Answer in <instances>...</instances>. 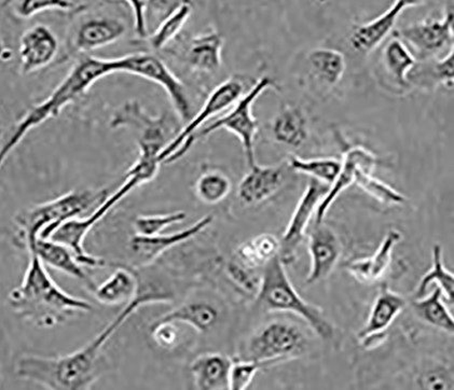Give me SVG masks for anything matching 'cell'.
Returning a JSON list of instances; mask_svg holds the SVG:
<instances>
[{"label": "cell", "mask_w": 454, "mask_h": 390, "mask_svg": "<svg viewBox=\"0 0 454 390\" xmlns=\"http://www.w3.org/2000/svg\"><path fill=\"white\" fill-rule=\"evenodd\" d=\"M126 32V24L121 20L93 19L79 28L74 43L79 51H92L117 42Z\"/></svg>", "instance_id": "cb8c5ba5"}, {"label": "cell", "mask_w": 454, "mask_h": 390, "mask_svg": "<svg viewBox=\"0 0 454 390\" xmlns=\"http://www.w3.org/2000/svg\"><path fill=\"white\" fill-rule=\"evenodd\" d=\"M432 269L421 279L417 289V298L426 296L427 289L435 285L441 288L443 298L452 303L454 298V275L443 264L442 248L441 245H434L432 250Z\"/></svg>", "instance_id": "d6a6232c"}, {"label": "cell", "mask_w": 454, "mask_h": 390, "mask_svg": "<svg viewBox=\"0 0 454 390\" xmlns=\"http://www.w3.org/2000/svg\"><path fill=\"white\" fill-rule=\"evenodd\" d=\"M59 43L44 25H36L23 34L20 44V61L23 74L38 71L51 63L57 57Z\"/></svg>", "instance_id": "ffe728a7"}, {"label": "cell", "mask_w": 454, "mask_h": 390, "mask_svg": "<svg viewBox=\"0 0 454 390\" xmlns=\"http://www.w3.org/2000/svg\"><path fill=\"white\" fill-rule=\"evenodd\" d=\"M168 116L153 118L137 102H129L114 114L111 127L133 128L138 132L139 158L144 162L160 163L163 150L172 142ZM161 164V163H160Z\"/></svg>", "instance_id": "9c48e42d"}, {"label": "cell", "mask_w": 454, "mask_h": 390, "mask_svg": "<svg viewBox=\"0 0 454 390\" xmlns=\"http://www.w3.org/2000/svg\"><path fill=\"white\" fill-rule=\"evenodd\" d=\"M308 344L306 333L296 324L273 320L248 339L242 358L254 360L262 368H271L302 356Z\"/></svg>", "instance_id": "ba28073f"}, {"label": "cell", "mask_w": 454, "mask_h": 390, "mask_svg": "<svg viewBox=\"0 0 454 390\" xmlns=\"http://www.w3.org/2000/svg\"><path fill=\"white\" fill-rule=\"evenodd\" d=\"M417 58L405 43L395 35L387 43L383 51V65L386 71L399 88L411 87L409 74L416 66Z\"/></svg>", "instance_id": "f1b7e54d"}, {"label": "cell", "mask_w": 454, "mask_h": 390, "mask_svg": "<svg viewBox=\"0 0 454 390\" xmlns=\"http://www.w3.org/2000/svg\"><path fill=\"white\" fill-rule=\"evenodd\" d=\"M215 307L206 302H192L181 305L173 311L164 314L157 322L184 324L200 333L207 332L218 320Z\"/></svg>", "instance_id": "83f0119b"}, {"label": "cell", "mask_w": 454, "mask_h": 390, "mask_svg": "<svg viewBox=\"0 0 454 390\" xmlns=\"http://www.w3.org/2000/svg\"><path fill=\"white\" fill-rule=\"evenodd\" d=\"M223 39L216 32L193 38L188 50V62L194 71L213 74L222 66Z\"/></svg>", "instance_id": "484cf974"}, {"label": "cell", "mask_w": 454, "mask_h": 390, "mask_svg": "<svg viewBox=\"0 0 454 390\" xmlns=\"http://www.w3.org/2000/svg\"><path fill=\"white\" fill-rule=\"evenodd\" d=\"M341 252L340 239L335 231L326 224L316 223L309 234L311 267L306 283L313 285L326 279L337 267Z\"/></svg>", "instance_id": "5bb4252c"}, {"label": "cell", "mask_w": 454, "mask_h": 390, "mask_svg": "<svg viewBox=\"0 0 454 390\" xmlns=\"http://www.w3.org/2000/svg\"><path fill=\"white\" fill-rule=\"evenodd\" d=\"M287 168L288 164L261 167L257 163L249 168L251 169L239 184V201L246 207H253L270 199L286 182Z\"/></svg>", "instance_id": "ac0fdd59"}, {"label": "cell", "mask_w": 454, "mask_h": 390, "mask_svg": "<svg viewBox=\"0 0 454 390\" xmlns=\"http://www.w3.org/2000/svg\"><path fill=\"white\" fill-rule=\"evenodd\" d=\"M74 4L67 0H24L20 3L18 14L21 18H31L35 14L47 12V10H59V12H72L76 9Z\"/></svg>", "instance_id": "ab89813d"}, {"label": "cell", "mask_w": 454, "mask_h": 390, "mask_svg": "<svg viewBox=\"0 0 454 390\" xmlns=\"http://www.w3.org/2000/svg\"><path fill=\"white\" fill-rule=\"evenodd\" d=\"M231 188V180L226 174L212 169L199 177L196 193L200 201L204 204L215 205L228 197Z\"/></svg>", "instance_id": "d590c367"}, {"label": "cell", "mask_w": 454, "mask_h": 390, "mask_svg": "<svg viewBox=\"0 0 454 390\" xmlns=\"http://www.w3.org/2000/svg\"><path fill=\"white\" fill-rule=\"evenodd\" d=\"M107 195V190H77L20 214L16 218L20 239L28 249L39 238H51L63 223L103 203Z\"/></svg>", "instance_id": "5b68a950"}, {"label": "cell", "mask_w": 454, "mask_h": 390, "mask_svg": "<svg viewBox=\"0 0 454 390\" xmlns=\"http://www.w3.org/2000/svg\"><path fill=\"white\" fill-rule=\"evenodd\" d=\"M158 171L159 167H156V165L137 161L129 169L126 175V182L123 183L122 186L114 194L109 195L103 203L99 204L96 211L87 218H74L63 223L50 239L61 243L71 249L83 267L91 269L106 267L103 259L91 256L84 250V238L129 192H132L134 189L141 186V184L151 182L157 176Z\"/></svg>", "instance_id": "8992f818"}, {"label": "cell", "mask_w": 454, "mask_h": 390, "mask_svg": "<svg viewBox=\"0 0 454 390\" xmlns=\"http://www.w3.org/2000/svg\"><path fill=\"white\" fill-rule=\"evenodd\" d=\"M114 73H119V58H87L80 61L46 101L34 107L16 125V129L0 152V161H6L9 154L17 148L29 131L49 119L57 118L65 106L86 92L98 80Z\"/></svg>", "instance_id": "3957f363"}, {"label": "cell", "mask_w": 454, "mask_h": 390, "mask_svg": "<svg viewBox=\"0 0 454 390\" xmlns=\"http://www.w3.org/2000/svg\"><path fill=\"white\" fill-rule=\"evenodd\" d=\"M329 188L331 186L319 183L316 179L311 178L309 182L291 220H289L286 232L279 239L281 241L279 258L286 263V266L296 259L297 249L306 237L309 223L316 214L318 204L329 191Z\"/></svg>", "instance_id": "7c38bea8"}, {"label": "cell", "mask_w": 454, "mask_h": 390, "mask_svg": "<svg viewBox=\"0 0 454 390\" xmlns=\"http://www.w3.org/2000/svg\"><path fill=\"white\" fill-rule=\"evenodd\" d=\"M8 303L20 317L40 328H53L77 313L92 311V304L59 288L37 254L29 261L20 286L10 292Z\"/></svg>", "instance_id": "7a4b0ae2"}, {"label": "cell", "mask_w": 454, "mask_h": 390, "mask_svg": "<svg viewBox=\"0 0 454 390\" xmlns=\"http://www.w3.org/2000/svg\"><path fill=\"white\" fill-rule=\"evenodd\" d=\"M272 131L276 141L284 146L301 147L309 135L306 114L299 107L284 108L274 120Z\"/></svg>", "instance_id": "4316f807"}, {"label": "cell", "mask_w": 454, "mask_h": 390, "mask_svg": "<svg viewBox=\"0 0 454 390\" xmlns=\"http://www.w3.org/2000/svg\"><path fill=\"white\" fill-rule=\"evenodd\" d=\"M139 282L136 274L126 268H119L106 281L97 286L94 297L107 307L127 305L138 296Z\"/></svg>", "instance_id": "d4e9b609"}, {"label": "cell", "mask_w": 454, "mask_h": 390, "mask_svg": "<svg viewBox=\"0 0 454 390\" xmlns=\"http://www.w3.org/2000/svg\"><path fill=\"white\" fill-rule=\"evenodd\" d=\"M422 388L426 389H450L451 378L445 373L430 371L423 375L420 379Z\"/></svg>", "instance_id": "ee69618b"}, {"label": "cell", "mask_w": 454, "mask_h": 390, "mask_svg": "<svg viewBox=\"0 0 454 390\" xmlns=\"http://www.w3.org/2000/svg\"><path fill=\"white\" fill-rule=\"evenodd\" d=\"M281 241L272 234H262L249 239L237 250V261L251 269L263 268L279 256Z\"/></svg>", "instance_id": "f546056e"}, {"label": "cell", "mask_w": 454, "mask_h": 390, "mask_svg": "<svg viewBox=\"0 0 454 390\" xmlns=\"http://www.w3.org/2000/svg\"><path fill=\"white\" fill-rule=\"evenodd\" d=\"M151 334L158 347L169 348L176 344L178 339L177 324L154 322L151 327Z\"/></svg>", "instance_id": "b9f144b4"}, {"label": "cell", "mask_w": 454, "mask_h": 390, "mask_svg": "<svg viewBox=\"0 0 454 390\" xmlns=\"http://www.w3.org/2000/svg\"><path fill=\"white\" fill-rule=\"evenodd\" d=\"M340 173H339L337 179L329 188V191L323 198L321 203L316 213V223H323L325 219L329 208L335 203L339 195L344 190L352 186L356 174L359 167H365L368 168H375L378 164V159L372 152L362 146H353L347 148L343 152V159Z\"/></svg>", "instance_id": "d6986e66"}, {"label": "cell", "mask_w": 454, "mask_h": 390, "mask_svg": "<svg viewBox=\"0 0 454 390\" xmlns=\"http://www.w3.org/2000/svg\"><path fill=\"white\" fill-rule=\"evenodd\" d=\"M134 13V21H136V31L139 37L145 38L148 36V28L146 23L147 2H137L131 0L128 2Z\"/></svg>", "instance_id": "f6af8a7d"}, {"label": "cell", "mask_w": 454, "mask_h": 390, "mask_svg": "<svg viewBox=\"0 0 454 390\" xmlns=\"http://www.w3.org/2000/svg\"><path fill=\"white\" fill-rule=\"evenodd\" d=\"M261 369H262L261 364L254 360L246 358L232 360L231 371H229V389H247Z\"/></svg>", "instance_id": "f35d334b"}, {"label": "cell", "mask_w": 454, "mask_h": 390, "mask_svg": "<svg viewBox=\"0 0 454 390\" xmlns=\"http://www.w3.org/2000/svg\"><path fill=\"white\" fill-rule=\"evenodd\" d=\"M168 293L139 292L136 299L124 305L116 318L98 336L83 347L59 357L24 355L16 364L20 378L42 385L51 390H84L98 381L104 368L103 348L127 320L144 305L169 302Z\"/></svg>", "instance_id": "6da1fadb"}, {"label": "cell", "mask_w": 454, "mask_h": 390, "mask_svg": "<svg viewBox=\"0 0 454 390\" xmlns=\"http://www.w3.org/2000/svg\"><path fill=\"white\" fill-rule=\"evenodd\" d=\"M256 298L266 311L297 315L308 324L317 336L325 341H331L335 337V328L326 318L323 309L303 300L293 286L286 273V263L279 256L263 267Z\"/></svg>", "instance_id": "277c9868"}, {"label": "cell", "mask_w": 454, "mask_h": 390, "mask_svg": "<svg viewBox=\"0 0 454 390\" xmlns=\"http://www.w3.org/2000/svg\"><path fill=\"white\" fill-rule=\"evenodd\" d=\"M432 74L438 83L448 89H453L454 83V52L449 51L445 58L437 59L432 66Z\"/></svg>", "instance_id": "7bdbcfd3"}, {"label": "cell", "mask_w": 454, "mask_h": 390, "mask_svg": "<svg viewBox=\"0 0 454 390\" xmlns=\"http://www.w3.org/2000/svg\"><path fill=\"white\" fill-rule=\"evenodd\" d=\"M119 73L136 74L159 84L166 90L179 116L184 120H192V108L186 88L156 55L136 53L119 58Z\"/></svg>", "instance_id": "30bf717a"}, {"label": "cell", "mask_w": 454, "mask_h": 390, "mask_svg": "<svg viewBox=\"0 0 454 390\" xmlns=\"http://www.w3.org/2000/svg\"><path fill=\"white\" fill-rule=\"evenodd\" d=\"M423 4L426 3L397 0L381 16L371 22L359 25L354 29L350 37L351 47L358 53L369 54L372 52L393 32L397 20L407 9L420 6Z\"/></svg>", "instance_id": "e0dca14e"}, {"label": "cell", "mask_w": 454, "mask_h": 390, "mask_svg": "<svg viewBox=\"0 0 454 390\" xmlns=\"http://www.w3.org/2000/svg\"><path fill=\"white\" fill-rule=\"evenodd\" d=\"M453 10L448 9L441 20H426L409 25L394 33L409 48L413 49L415 58L435 57L453 39Z\"/></svg>", "instance_id": "4fadbf2b"}, {"label": "cell", "mask_w": 454, "mask_h": 390, "mask_svg": "<svg viewBox=\"0 0 454 390\" xmlns=\"http://www.w3.org/2000/svg\"><path fill=\"white\" fill-rule=\"evenodd\" d=\"M186 218L187 214L184 212L139 216L134 222V228L138 235L153 237V235L161 234L164 230L174 224L182 223Z\"/></svg>", "instance_id": "74e56055"}, {"label": "cell", "mask_w": 454, "mask_h": 390, "mask_svg": "<svg viewBox=\"0 0 454 390\" xmlns=\"http://www.w3.org/2000/svg\"><path fill=\"white\" fill-rule=\"evenodd\" d=\"M412 308L423 322L449 334H453L454 319L443 302L441 288L435 286L427 296L417 299V301L412 304Z\"/></svg>", "instance_id": "4dcf8cb0"}, {"label": "cell", "mask_w": 454, "mask_h": 390, "mask_svg": "<svg viewBox=\"0 0 454 390\" xmlns=\"http://www.w3.org/2000/svg\"><path fill=\"white\" fill-rule=\"evenodd\" d=\"M232 359L217 353L203 354L193 360L191 373L194 387L200 390L229 389Z\"/></svg>", "instance_id": "603a6c76"}, {"label": "cell", "mask_w": 454, "mask_h": 390, "mask_svg": "<svg viewBox=\"0 0 454 390\" xmlns=\"http://www.w3.org/2000/svg\"><path fill=\"white\" fill-rule=\"evenodd\" d=\"M308 61L314 74L328 86H336L346 72V58L335 49H314L309 53Z\"/></svg>", "instance_id": "1f68e13d"}, {"label": "cell", "mask_w": 454, "mask_h": 390, "mask_svg": "<svg viewBox=\"0 0 454 390\" xmlns=\"http://www.w3.org/2000/svg\"><path fill=\"white\" fill-rule=\"evenodd\" d=\"M28 254H37L44 266L51 267L58 271L68 275L77 281L82 282L90 292L93 293L97 288L96 283L90 275L84 271V267L79 262L71 249L61 243L52 241V239L39 238L31 248H28Z\"/></svg>", "instance_id": "44dd1931"}, {"label": "cell", "mask_w": 454, "mask_h": 390, "mask_svg": "<svg viewBox=\"0 0 454 390\" xmlns=\"http://www.w3.org/2000/svg\"><path fill=\"white\" fill-rule=\"evenodd\" d=\"M288 168L294 172L307 175L327 186H332L340 173L342 162L335 158L301 159L292 156Z\"/></svg>", "instance_id": "836d02e7"}, {"label": "cell", "mask_w": 454, "mask_h": 390, "mask_svg": "<svg viewBox=\"0 0 454 390\" xmlns=\"http://www.w3.org/2000/svg\"><path fill=\"white\" fill-rule=\"evenodd\" d=\"M213 220L212 214H207V216L198 220L192 226L182 230V231L169 234L161 233L153 235V237H144V235L137 234L129 242V249H131L137 263L141 266H148V264L156 261L167 250L196 238L197 235L211 226Z\"/></svg>", "instance_id": "9a60e30c"}, {"label": "cell", "mask_w": 454, "mask_h": 390, "mask_svg": "<svg viewBox=\"0 0 454 390\" xmlns=\"http://www.w3.org/2000/svg\"><path fill=\"white\" fill-rule=\"evenodd\" d=\"M192 12V8L188 3H181L176 9L172 10L149 39L152 47L154 50H160L168 46V43H171L182 31L184 24L191 18Z\"/></svg>", "instance_id": "8d00e7d4"}, {"label": "cell", "mask_w": 454, "mask_h": 390, "mask_svg": "<svg viewBox=\"0 0 454 390\" xmlns=\"http://www.w3.org/2000/svg\"><path fill=\"white\" fill-rule=\"evenodd\" d=\"M269 89L278 90L277 83L270 77L266 76L259 79L255 86L239 99L231 113L192 135L181 149L168 160V163L176 162L183 158L199 139L207 137L208 135L218 131V129H226V131L236 135L239 139L248 167L253 168L256 164L255 138L258 132V122L256 118L254 117L253 106L259 97Z\"/></svg>", "instance_id": "52a82bcc"}, {"label": "cell", "mask_w": 454, "mask_h": 390, "mask_svg": "<svg viewBox=\"0 0 454 390\" xmlns=\"http://www.w3.org/2000/svg\"><path fill=\"white\" fill-rule=\"evenodd\" d=\"M244 95V86L241 80L238 78H231L226 82L219 84V86L209 94L203 107L194 116L191 121L179 132L168 146L163 150L161 156L159 158L160 163H168V160L176 154L184 143L188 141L192 135L196 134L204 123L209 119L215 117L224 109L231 107L234 103H238L239 99Z\"/></svg>", "instance_id": "8fae6325"}, {"label": "cell", "mask_w": 454, "mask_h": 390, "mask_svg": "<svg viewBox=\"0 0 454 390\" xmlns=\"http://www.w3.org/2000/svg\"><path fill=\"white\" fill-rule=\"evenodd\" d=\"M403 235L397 230H390L382 239L380 246L371 257L354 259L346 264V269L356 281L372 284L384 277L390 268L393 252L396 245L402 241Z\"/></svg>", "instance_id": "7402d4cb"}, {"label": "cell", "mask_w": 454, "mask_h": 390, "mask_svg": "<svg viewBox=\"0 0 454 390\" xmlns=\"http://www.w3.org/2000/svg\"><path fill=\"white\" fill-rule=\"evenodd\" d=\"M373 169L365 167H359L356 174L354 183L364 192L371 195L384 205H401L407 201L405 195L399 193L395 189L388 186L382 180L373 177Z\"/></svg>", "instance_id": "e575fe53"}, {"label": "cell", "mask_w": 454, "mask_h": 390, "mask_svg": "<svg viewBox=\"0 0 454 390\" xmlns=\"http://www.w3.org/2000/svg\"><path fill=\"white\" fill-rule=\"evenodd\" d=\"M405 299L401 294L384 287L373 301L367 322L357 334V339L367 348L383 341L384 333L405 308Z\"/></svg>", "instance_id": "2e32d148"}, {"label": "cell", "mask_w": 454, "mask_h": 390, "mask_svg": "<svg viewBox=\"0 0 454 390\" xmlns=\"http://www.w3.org/2000/svg\"><path fill=\"white\" fill-rule=\"evenodd\" d=\"M227 271L229 277L238 286L247 290L248 292H256L257 294L262 282V277H257V269L244 267L236 260V261L228 264Z\"/></svg>", "instance_id": "60d3db41"}]
</instances>
